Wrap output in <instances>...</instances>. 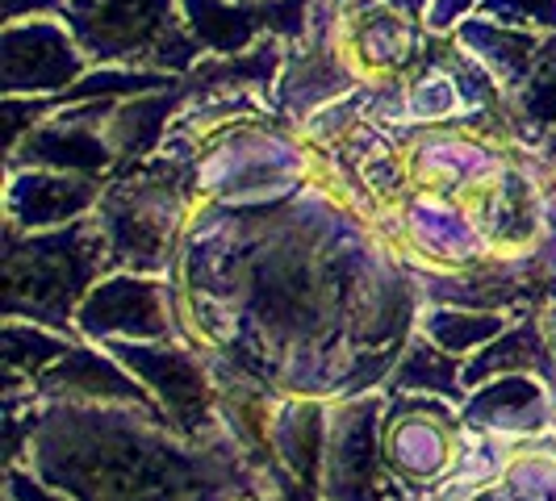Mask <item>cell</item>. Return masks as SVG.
<instances>
[{"label": "cell", "instance_id": "5", "mask_svg": "<svg viewBox=\"0 0 556 501\" xmlns=\"http://www.w3.org/2000/svg\"><path fill=\"white\" fill-rule=\"evenodd\" d=\"M84 331H135V334H160V297L142 280H113L105 284L88 306H84Z\"/></svg>", "mask_w": 556, "mask_h": 501}, {"label": "cell", "instance_id": "1", "mask_svg": "<svg viewBox=\"0 0 556 501\" xmlns=\"http://www.w3.org/2000/svg\"><path fill=\"white\" fill-rule=\"evenodd\" d=\"M63 22L80 38L84 55L105 67L193 72L201 55L180 0H67Z\"/></svg>", "mask_w": 556, "mask_h": 501}, {"label": "cell", "instance_id": "2", "mask_svg": "<svg viewBox=\"0 0 556 501\" xmlns=\"http://www.w3.org/2000/svg\"><path fill=\"white\" fill-rule=\"evenodd\" d=\"M4 59V92H63L84 76V47L59 17L9 22L0 38Z\"/></svg>", "mask_w": 556, "mask_h": 501}, {"label": "cell", "instance_id": "12", "mask_svg": "<svg viewBox=\"0 0 556 501\" xmlns=\"http://www.w3.org/2000/svg\"><path fill=\"white\" fill-rule=\"evenodd\" d=\"M386 4L406 13V17H427V9H431V0H386Z\"/></svg>", "mask_w": 556, "mask_h": 501}, {"label": "cell", "instance_id": "9", "mask_svg": "<svg viewBox=\"0 0 556 501\" xmlns=\"http://www.w3.org/2000/svg\"><path fill=\"white\" fill-rule=\"evenodd\" d=\"M477 4H481V0H431V9H427V17H422V26L431 29V34H447V29L460 26Z\"/></svg>", "mask_w": 556, "mask_h": 501}, {"label": "cell", "instance_id": "3", "mask_svg": "<svg viewBox=\"0 0 556 501\" xmlns=\"http://www.w3.org/2000/svg\"><path fill=\"white\" fill-rule=\"evenodd\" d=\"M113 101H80L72 113H59L55 121H38L26 139L9 151V167L38 164L55 167V171H76V176H101L110 171L117 151L110 134L101 130V121H92L97 113H105Z\"/></svg>", "mask_w": 556, "mask_h": 501}, {"label": "cell", "instance_id": "10", "mask_svg": "<svg viewBox=\"0 0 556 501\" xmlns=\"http://www.w3.org/2000/svg\"><path fill=\"white\" fill-rule=\"evenodd\" d=\"M67 0H4V26L26 17H63Z\"/></svg>", "mask_w": 556, "mask_h": 501}, {"label": "cell", "instance_id": "4", "mask_svg": "<svg viewBox=\"0 0 556 501\" xmlns=\"http://www.w3.org/2000/svg\"><path fill=\"white\" fill-rule=\"evenodd\" d=\"M92 176H67V171H13L9 189V214L13 226H55L80 218L97 201Z\"/></svg>", "mask_w": 556, "mask_h": 501}, {"label": "cell", "instance_id": "8", "mask_svg": "<svg viewBox=\"0 0 556 501\" xmlns=\"http://www.w3.org/2000/svg\"><path fill=\"white\" fill-rule=\"evenodd\" d=\"M477 17L498 22V26H519V29H548L556 34V0H481Z\"/></svg>", "mask_w": 556, "mask_h": 501}, {"label": "cell", "instance_id": "7", "mask_svg": "<svg viewBox=\"0 0 556 501\" xmlns=\"http://www.w3.org/2000/svg\"><path fill=\"white\" fill-rule=\"evenodd\" d=\"M126 360L139 368L147 381H155V389L167 397V406L176 410V418L193 422L197 410L205 414V385L193 372V363H185L180 356H151V351H135V347H117Z\"/></svg>", "mask_w": 556, "mask_h": 501}, {"label": "cell", "instance_id": "6", "mask_svg": "<svg viewBox=\"0 0 556 501\" xmlns=\"http://www.w3.org/2000/svg\"><path fill=\"white\" fill-rule=\"evenodd\" d=\"M515 121L528 139H548V130L556 126V34L540 38V51L531 63L528 80L515 92Z\"/></svg>", "mask_w": 556, "mask_h": 501}, {"label": "cell", "instance_id": "11", "mask_svg": "<svg viewBox=\"0 0 556 501\" xmlns=\"http://www.w3.org/2000/svg\"><path fill=\"white\" fill-rule=\"evenodd\" d=\"M427 376H435V381H440V385L452 393V368H447V363H435V368H427ZM402 381H406V385H410V381H418L415 363H406V368H402Z\"/></svg>", "mask_w": 556, "mask_h": 501}, {"label": "cell", "instance_id": "13", "mask_svg": "<svg viewBox=\"0 0 556 501\" xmlns=\"http://www.w3.org/2000/svg\"><path fill=\"white\" fill-rule=\"evenodd\" d=\"M544 155H548V164L556 167V134H548V139H544Z\"/></svg>", "mask_w": 556, "mask_h": 501}]
</instances>
